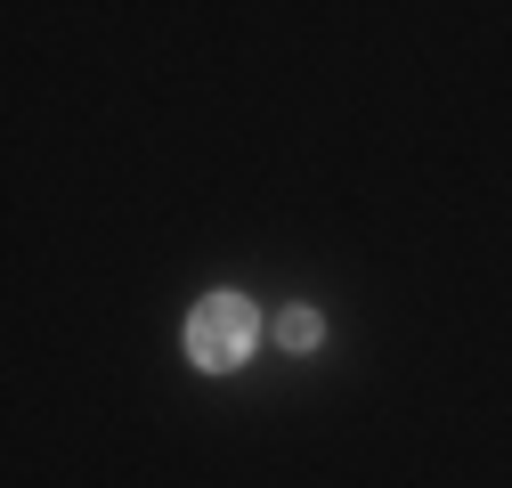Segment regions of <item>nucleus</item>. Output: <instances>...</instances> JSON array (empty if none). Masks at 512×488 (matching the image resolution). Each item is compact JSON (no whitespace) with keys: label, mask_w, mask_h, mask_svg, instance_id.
Returning <instances> with one entry per match:
<instances>
[{"label":"nucleus","mask_w":512,"mask_h":488,"mask_svg":"<svg viewBox=\"0 0 512 488\" xmlns=\"http://www.w3.org/2000/svg\"><path fill=\"white\" fill-rule=\"evenodd\" d=\"M252 334H261L252 301H244V293H212V301H196V318H187V358L220 375V366H236V358L252 350Z\"/></svg>","instance_id":"obj_1"},{"label":"nucleus","mask_w":512,"mask_h":488,"mask_svg":"<svg viewBox=\"0 0 512 488\" xmlns=\"http://www.w3.org/2000/svg\"><path fill=\"white\" fill-rule=\"evenodd\" d=\"M317 334H326V326H317L309 310H285V318H277V342H285V350H317Z\"/></svg>","instance_id":"obj_2"}]
</instances>
